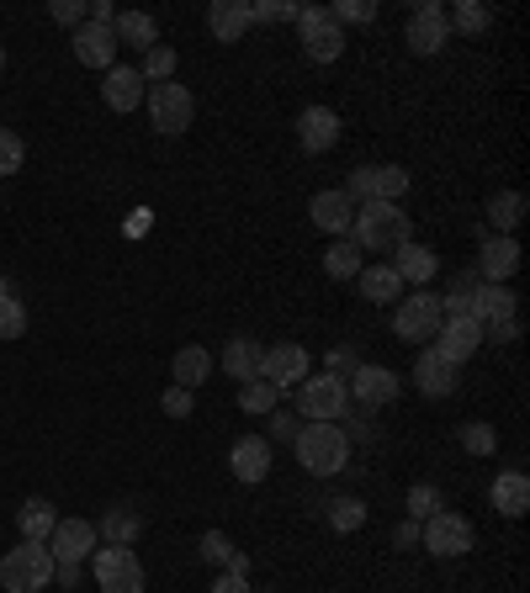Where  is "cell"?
I'll return each instance as SVG.
<instances>
[{"label": "cell", "mask_w": 530, "mask_h": 593, "mask_svg": "<svg viewBox=\"0 0 530 593\" xmlns=\"http://www.w3.org/2000/svg\"><path fill=\"white\" fill-rule=\"evenodd\" d=\"M350 238H356V249H371V255H387V249H398V244H409V213L398 207V202H361L356 217H350Z\"/></svg>", "instance_id": "1"}, {"label": "cell", "mask_w": 530, "mask_h": 593, "mask_svg": "<svg viewBox=\"0 0 530 593\" xmlns=\"http://www.w3.org/2000/svg\"><path fill=\"white\" fill-rule=\"evenodd\" d=\"M292 446H297V461H303V472L335 477V472H345V456H350V434H345L339 425H303Z\"/></svg>", "instance_id": "2"}, {"label": "cell", "mask_w": 530, "mask_h": 593, "mask_svg": "<svg viewBox=\"0 0 530 593\" xmlns=\"http://www.w3.org/2000/svg\"><path fill=\"white\" fill-rule=\"evenodd\" d=\"M53 583V551L38 541H22L0 556V589L6 593H43Z\"/></svg>", "instance_id": "3"}, {"label": "cell", "mask_w": 530, "mask_h": 593, "mask_svg": "<svg viewBox=\"0 0 530 593\" xmlns=\"http://www.w3.org/2000/svg\"><path fill=\"white\" fill-rule=\"evenodd\" d=\"M345 408H350V387L329 371H308V377L297 381V413H308L314 425H339L345 419Z\"/></svg>", "instance_id": "4"}, {"label": "cell", "mask_w": 530, "mask_h": 593, "mask_svg": "<svg viewBox=\"0 0 530 593\" xmlns=\"http://www.w3.org/2000/svg\"><path fill=\"white\" fill-rule=\"evenodd\" d=\"M149 117H154V127L165 133V139H175V133H186L196 117V95L186 91V85H175V80H165V85H149Z\"/></svg>", "instance_id": "5"}, {"label": "cell", "mask_w": 530, "mask_h": 593, "mask_svg": "<svg viewBox=\"0 0 530 593\" xmlns=\"http://www.w3.org/2000/svg\"><path fill=\"white\" fill-rule=\"evenodd\" d=\"M446 324V313H440V297L435 292H414V297H398V313H393V329H398V339H419V345H430L435 329Z\"/></svg>", "instance_id": "6"}, {"label": "cell", "mask_w": 530, "mask_h": 593, "mask_svg": "<svg viewBox=\"0 0 530 593\" xmlns=\"http://www.w3.org/2000/svg\"><path fill=\"white\" fill-rule=\"evenodd\" d=\"M297 27H303V53H308L314 64H335L339 53H345V32H339V22L329 17V6H303V11H297Z\"/></svg>", "instance_id": "7"}, {"label": "cell", "mask_w": 530, "mask_h": 593, "mask_svg": "<svg viewBox=\"0 0 530 593\" xmlns=\"http://www.w3.org/2000/svg\"><path fill=\"white\" fill-rule=\"evenodd\" d=\"M419 541H425V551H435V556H446V562H461L467 551H472V524L461 520L457 509H440V514H430L425 520V530H419Z\"/></svg>", "instance_id": "8"}, {"label": "cell", "mask_w": 530, "mask_h": 593, "mask_svg": "<svg viewBox=\"0 0 530 593\" xmlns=\"http://www.w3.org/2000/svg\"><path fill=\"white\" fill-rule=\"evenodd\" d=\"M96 556V589L101 593H144V568L128 546H106L91 551Z\"/></svg>", "instance_id": "9"}, {"label": "cell", "mask_w": 530, "mask_h": 593, "mask_svg": "<svg viewBox=\"0 0 530 593\" xmlns=\"http://www.w3.org/2000/svg\"><path fill=\"white\" fill-rule=\"evenodd\" d=\"M451 43V22H446V6L440 0H425L409 11V53L419 59H435L440 48Z\"/></svg>", "instance_id": "10"}, {"label": "cell", "mask_w": 530, "mask_h": 593, "mask_svg": "<svg viewBox=\"0 0 530 593\" xmlns=\"http://www.w3.org/2000/svg\"><path fill=\"white\" fill-rule=\"evenodd\" d=\"M482 339H488V334H482V324L478 318H472V313H467V318H446V324H440V329H435V350H440V356L451 360V366H461V360H472L478 356V345Z\"/></svg>", "instance_id": "11"}, {"label": "cell", "mask_w": 530, "mask_h": 593, "mask_svg": "<svg viewBox=\"0 0 530 593\" xmlns=\"http://www.w3.org/2000/svg\"><path fill=\"white\" fill-rule=\"evenodd\" d=\"M308 350L303 345H271V350H261V377L276 387V392H287V387H297V381L308 377Z\"/></svg>", "instance_id": "12"}, {"label": "cell", "mask_w": 530, "mask_h": 593, "mask_svg": "<svg viewBox=\"0 0 530 593\" xmlns=\"http://www.w3.org/2000/svg\"><path fill=\"white\" fill-rule=\"evenodd\" d=\"M345 387H350V398H356L361 408H383V403H393V398L404 392V377H398V371H387V366H356Z\"/></svg>", "instance_id": "13"}, {"label": "cell", "mask_w": 530, "mask_h": 593, "mask_svg": "<svg viewBox=\"0 0 530 593\" xmlns=\"http://www.w3.org/2000/svg\"><path fill=\"white\" fill-rule=\"evenodd\" d=\"M49 551H53V562H59V568H80V562L96 551V524L59 520L53 524V535H49Z\"/></svg>", "instance_id": "14"}, {"label": "cell", "mask_w": 530, "mask_h": 593, "mask_svg": "<svg viewBox=\"0 0 530 593\" xmlns=\"http://www.w3.org/2000/svg\"><path fill=\"white\" fill-rule=\"evenodd\" d=\"M74 59L91 64V70H112V64H118V32L106 22L74 27Z\"/></svg>", "instance_id": "15"}, {"label": "cell", "mask_w": 530, "mask_h": 593, "mask_svg": "<svg viewBox=\"0 0 530 593\" xmlns=\"http://www.w3.org/2000/svg\"><path fill=\"white\" fill-rule=\"evenodd\" d=\"M414 381H419V392H425V398H451V392H457V366L440 356L435 345H425L419 360H414Z\"/></svg>", "instance_id": "16"}, {"label": "cell", "mask_w": 530, "mask_h": 593, "mask_svg": "<svg viewBox=\"0 0 530 593\" xmlns=\"http://www.w3.org/2000/svg\"><path fill=\"white\" fill-rule=\"evenodd\" d=\"M514 270H520V244H514L509 234H493L488 244H482V255H478V276L488 286H504Z\"/></svg>", "instance_id": "17"}, {"label": "cell", "mask_w": 530, "mask_h": 593, "mask_svg": "<svg viewBox=\"0 0 530 593\" xmlns=\"http://www.w3.org/2000/svg\"><path fill=\"white\" fill-rule=\"evenodd\" d=\"M144 95H149L144 74L128 70V64H112V70H106V80H101V101H106L112 112H133Z\"/></svg>", "instance_id": "18"}, {"label": "cell", "mask_w": 530, "mask_h": 593, "mask_svg": "<svg viewBox=\"0 0 530 593\" xmlns=\"http://www.w3.org/2000/svg\"><path fill=\"white\" fill-rule=\"evenodd\" d=\"M435 270H440V260H435V249H425V244H398V249H393V276H398V282L404 286H414V292H419V286L425 282H435Z\"/></svg>", "instance_id": "19"}, {"label": "cell", "mask_w": 530, "mask_h": 593, "mask_svg": "<svg viewBox=\"0 0 530 593\" xmlns=\"http://www.w3.org/2000/svg\"><path fill=\"white\" fill-rule=\"evenodd\" d=\"M308 217H314V228L324 234H350V217H356V202L345 196V191H318L314 202H308Z\"/></svg>", "instance_id": "20"}, {"label": "cell", "mask_w": 530, "mask_h": 593, "mask_svg": "<svg viewBox=\"0 0 530 593\" xmlns=\"http://www.w3.org/2000/svg\"><path fill=\"white\" fill-rule=\"evenodd\" d=\"M297 143H303L308 154H329L339 143V117L329 106H308V112L297 117Z\"/></svg>", "instance_id": "21"}, {"label": "cell", "mask_w": 530, "mask_h": 593, "mask_svg": "<svg viewBox=\"0 0 530 593\" xmlns=\"http://www.w3.org/2000/svg\"><path fill=\"white\" fill-rule=\"evenodd\" d=\"M228 467H234V477H239V482H265V477H271V440H261V434H244L239 446L228 451Z\"/></svg>", "instance_id": "22"}, {"label": "cell", "mask_w": 530, "mask_h": 593, "mask_svg": "<svg viewBox=\"0 0 530 593\" xmlns=\"http://www.w3.org/2000/svg\"><path fill=\"white\" fill-rule=\"evenodd\" d=\"M488 499H493V509L504 514V520H520L530 509V477L526 472H499L493 477V488H488Z\"/></svg>", "instance_id": "23"}, {"label": "cell", "mask_w": 530, "mask_h": 593, "mask_svg": "<svg viewBox=\"0 0 530 593\" xmlns=\"http://www.w3.org/2000/svg\"><path fill=\"white\" fill-rule=\"evenodd\" d=\"M207 27H213L217 43H239L249 32V6L244 0H213L207 6Z\"/></svg>", "instance_id": "24"}, {"label": "cell", "mask_w": 530, "mask_h": 593, "mask_svg": "<svg viewBox=\"0 0 530 593\" xmlns=\"http://www.w3.org/2000/svg\"><path fill=\"white\" fill-rule=\"evenodd\" d=\"M356 286H361V297L371 303V308H383V303H398V297H404V282L393 276V265H361Z\"/></svg>", "instance_id": "25"}, {"label": "cell", "mask_w": 530, "mask_h": 593, "mask_svg": "<svg viewBox=\"0 0 530 593\" xmlns=\"http://www.w3.org/2000/svg\"><path fill=\"white\" fill-rule=\"evenodd\" d=\"M112 32H118V43L144 48V53L160 43V22H154L149 11H118V17H112Z\"/></svg>", "instance_id": "26"}, {"label": "cell", "mask_w": 530, "mask_h": 593, "mask_svg": "<svg viewBox=\"0 0 530 593\" xmlns=\"http://www.w3.org/2000/svg\"><path fill=\"white\" fill-rule=\"evenodd\" d=\"M53 524H59V514H53L49 499H27L22 509H17V530H22V541H38V546H49Z\"/></svg>", "instance_id": "27"}, {"label": "cell", "mask_w": 530, "mask_h": 593, "mask_svg": "<svg viewBox=\"0 0 530 593\" xmlns=\"http://www.w3.org/2000/svg\"><path fill=\"white\" fill-rule=\"evenodd\" d=\"M514 308H520V297L509 292V286H478V297H472V318L478 324H499V318H514Z\"/></svg>", "instance_id": "28"}, {"label": "cell", "mask_w": 530, "mask_h": 593, "mask_svg": "<svg viewBox=\"0 0 530 593\" xmlns=\"http://www.w3.org/2000/svg\"><path fill=\"white\" fill-rule=\"evenodd\" d=\"M223 371H228V377L234 381H255L261 377V345H255V339H228V350H223Z\"/></svg>", "instance_id": "29"}, {"label": "cell", "mask_w": 530, "mask_h": 593, "mask_svg": "<svg viewBox=\"0 0 530 593\" xmlns=\"http://www.w3.org/2000/svg\"><path fill=\"white\" fill-rule=\"evenodd\" d=\"M175 387H186V392H196L202 381H207V371H213V356L202 350V345H186V350H175Z\"/></svg>", "instance_id": "30"}, {"label": "cell", "mask_w": 530, "mask_h": 593, "mask_svg": "<svg viewBox=\"0 0 530 593\" xmlns=\"http://www.w3.org/2000/svg\"><path fill=\"white\" fill-rule=\"evenodd\" d=\"M488 223H493L499 234L514 238V228L526 223V196H520V191H499V196L488 202Z\"/></svg>", "instance_id": "31"}, {"label": "cell", "mask_w": 530, "mask_h": 593, "mask_svg": "<svg viewBox=\"0 0 530 593\" xmlns=\"http://www.w3.org/2000/svg\"><path fill=\"white\" fill-rule=\"evenodd\" d=\"M139 530H144V520L133 514V509H106L96 524V535H106L112 546H133L139 541Z\"/></svg>", "instance_id": "32"}, {"label": "cell", "mask_w": 530, "mask_h": 593, "mask_svg": "<svg viewBox=\"0 0 530 593\" xmlns=\"http://www.w3.org/2000/svg\"><path fill=\"white\" fill-rule=\"evenodd\" d=\"M324 270H329L335 282H356V276H361V249H356V238H335L329 255H324Z\"/></svg>", "instance_id": "33"}, {"label": "cell", "mask_w": 530, "mask_h": 593, "mask_svg": "<svg viewBox=\"0 0 530 593\" xmlns=\"http://www.w3.org/2000/svg\"><path fill=\"white\" fill-rule=\"evenodd\" d=\"M478 286H482L478 270L457 276V282H451V292L440 297V313H446V318H467V313H472V297H478Z\"/></svg>", "instance_id": "34"}, {"label": "cell", "mask_w": 530, "mask_h": 593, "mask_svg": "<svg viewBox=\"0 0 530 593\" xmlns=\"http://www.w3.org/2000/svg\"><path fill=\"white\" fill-rule=\"evenodd\" d=\"M409 191V170L398 165H371V202H398Z\"/></svg>", "instance_id": "35"}, {"label": "cell", "mask_w": 530, "mask_h": 593, "mask_svg": "<svg viewBox=\"0 0 530 593\" xmlns=\"http://www.w3.org/2000/svg\"><path fill=\"white\" fill-rule=\"evenodd\" d=\"M446 22L457 27V32H467V38H478V32L493 27V17H488V6H478V0H457V11H446Z\"/></svg>", "instance_id": "36"}, {"label": "cell", "mask_w": 530, "mask_h": 593, "mask_svg": "<svg viewBox=\"0 0 530 593\" xmlns=\"http://www.w3.org/2000/svg\"><path fill=\"white\" fill-rule=\"evenodd\" d=\"M276 403H282V392H276L265 377L239 381V408H244V413H271Z\"/></svg>", "instance_id": "37"}, {"label": "cell", "mask_w": 530, "mask_h": 593, "mask_svg": "<svg viewBox=\"0 0 530 593\" xmlns=\"http://www.w3.org/2000/svg\"><path fill=\"white\" fill-rule=\"evenodd\" d=\"M366 524V503L361 499H329V530L339 535H356Z\"/></svg>", "instance_id": "38"}, {"label": "cell", "mask_w": 530, "mask_h": 593, "mask_svg": "<svg viewBox=\"0 0 530 593\" xmlns=\"http://www.w3.org/2000/svg\"><path fill=\"white\" fill-rule=\"evenodd\" d=\"M27 334V308L11 297V286L0 282V339H22Z\"/></svg>", "instance_id": "39"}, {"label": "cell", "mask_w": 530, "mask_h": 593, "mask_svg": "<svg viewBox=\"0 0 530 593\" xmlns=\"http://www.w3.org/2000/svg\"><path fill=\"white\" fill-rule=\"evenodd\" d=\"M461 451H467V456H493V451H499V434H493V425H482V419L461 425Z\"/></svg>", "instance_id": "40"}, {"label": "cell", "mask_w": 530, "mask_h": 593, "mask_svg": "<svg viewBox=\"0 0 530 593\" xmlns=\"http://www.w3.org/2000/svg\"><path fill=\"white\" fill-rule=\"evenodd\" d=\"M139 74H144V80H154V85H165L170 74H175V48L154 43V48L144 53V70H139Z\"/></svg>", "instance_id": "41"}, {"label": "cell", "mask_w": 530, "mask_h": 593, "mask_svg": "<svg viewBox=\"0 0 530 593\" xmlns=\"http://www.w3.org/2000/svg\"><path fill=\"white\" fill-rule=\"evenodd\" d=\"M202 562H213V568H228V562H234V541H228V535H223V530H202Z\"/></svg>", "instance_id": "42"}, {"label": "cell", "mask_w": 530, "mask_h": 593, "mask_svg": "<svg viewBox=\"0 0 530 593\" xmlns=\"http://www.w3.org/2000/svg\"><path fill=\"white\" fill-rule=\"evenodd\" d=\"M22 165H27V143L11 127H0V175H17Z\"/></svg>", "instance_id": "43"}, {"label": "cell", "mask_w": 530, "mask_h": 593, "mask_svg": "<svg viewBox=\"0 0 530 593\" xmlns=\"http://www.w3.org/2000/svg\"><path fill=\"white\" fill-rule=\"evenodd\" d=\"M297 11L303 6H292V0H261V6H249V22H297Z\"/></svg>", "instance_id": "44"}, {"label": "cell", "mask_w": 530, "mask_h": 593, "mask_svg": "<svg viewBox=\"0 0 530 593\" xmlns=\"http://www.w3.org/2000/svg\"><path fill=\"white\" fill-rule=\"evenodd\" d=\"M409 514H414V524H419V520H430V514H440V493H435L430 482H419V488H409Z\"/></svg>", "instance_id": "45"}, {"label": "cell", "mask_w": 530, "mask_h": 593, "mask_svg": "<svg viewBox=\"0 0 530 593\" xmlns=\"http://www.w3.org/2000/svg\"><path fill=\"white\" fill-rule=\"evenodd\" d=\"M329 17H335V22H377V6H371V0H335Z\"/></svg>", "instance_id": "46"}, {"label": "cell", "mask_w": 530, "mask_h": 593, "mask_svg": "<svg viewBox=\"0 0 530 593\" xmlns=\"http://www.w3.org/2000/svg\"><path fill=\"white\" fill-rule=\"evenodd\" d=\"M265 419H271V440H297V429H303V425H297V413H287L282 403L271 408Z\"/></svg>", "instance_id": "47"}, {"label": "cell", "mask_w": 530, "mask_h": 593, "mask_svg": "<svg viewBox=\"0 0 530 593\" xmlns=\"http://www.w3.org/2000/svg\"><path fill=\"white\" fill-rule=\"evenodd\" d=\"M49 17L53 22H64V27H85V0H53Z\"/></svg>", "instance_id": "48"}, {"label": "cell", "mask_w": 530, "mask_h": 593, "mask_svg": "<svg viewBox=\"0 0 530 593\" xmlns=\"http://www.w3.org/2000/svg\"><path fill=\"white\" fill-rule=\"evenodd\" d=\"M160 408H165L170 419H186V413H192V392H186V387H170L165 398H160Z\"/></svg>", "instance_id": "49"}, {"label": "cell", "mask_w": 530, "mask_h": 593, "mask_svg": "<svg viewBox=\"0 0 530 593\" xmlns=\"http://www.w3.org/2000/svg\"><path fill=\"white\" fill-rule=\"evenodd\" d=\"M356 366H361V360L350 356V350H329V360H324V371H329V377H339V381H350V371H356Z\"/></svg>", "instance_id": "50"}, {"label": "cell", "mask_w": 530, "mask_h": 593, "mask_svg": "<svg viewBox=\"0 0 530 593\" xmlns=\"http://www.w3.org/2000/svg\"><path fill=\"white\" fill-rule=\"evenodd\" d=\"M482 334H493L499 345H514V339H520V318H499V324H482Z\"/></svg>", "instance_id": "51"}, {"label": "cell", "mask_w": 530, "mask_h": 593, "mask_svg": "<svg viewBox=\"0 0 530 593\" xmlns=\"http://www.w3.org/2000/svg\"><path fill=\"white\" fill-rule=\"evenodd\" d=\"M213 593H249V577H234V572H223L213 583Z\"/></svg>", "instance_id": "52"}, {"label": "cell", "mask_w": 530, "mask_h": 593, "mask_svg": "<svg viewBox=\"0 0 530 593\" xmlns=\"http://www.w3.org/2000/svg\"><path fill=\"white\" fill-rule=\"evenodd\" d=\"M393 541H398V546L409 551L414 541H419V524H414V520H404V524H398V535H393Z\"/></svg>", "instance_id": "53"}, {"label": "cell", "mask_w": 530, "mask_h": 593, "mask_svg": "<svg viewBox=\"0 0 530 593\" xmlns=\"http://www.w3.org/2000/svg\"><path fill=\"white\" fill-rule=\"evenodd\" d=\"M0 70H6V43H0Z\"/></svg>", "instance_id": "54"}]
</instances>
